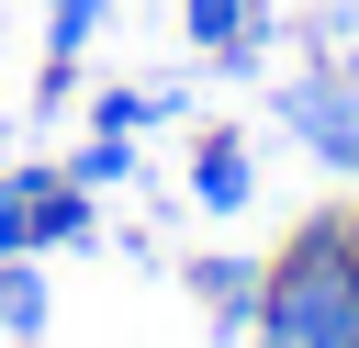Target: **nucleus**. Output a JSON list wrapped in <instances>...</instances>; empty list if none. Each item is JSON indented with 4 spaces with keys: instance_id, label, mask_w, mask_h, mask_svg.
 Here are the masks:
<instances>
[{
    "instance_id": "f257e3e1",
    "label": "nucleus",
    "mask_w": 359,
    "mask_h": 348,
    "mask_svg": "<svg viewBox=\"0 0 359 348\" xmlns=\"http://www.w3.org/2000/svg\"><path fill=\"white\" fill-rule=\"evenodd\" d=\"M258 348H359V247L348 213H303L280 236V258H258Z\"/></svg>"
},
{
    "instance_id": "f03ea898",
    "label": "nucleus",
    "mask_w": 359,
    "mask_h": 348,
    "mask_svg": "<svg viewBox=\"0 0 359 348\" xmlns=\"http://www.w3.org/2000/svg\"><path fill=\"white\" fill-rule=\"evenodd\" d=\"M280 123H292L337 180H359V79H348V67H303V79L280 90Z\"/></svg>"
},
{
    "instance_id": "7ed1b4c3",
    "label": "nucleus",
    "mask_w": 359,
    "mask_h": 348,
    "mask_svg": "<svg viewBox=\"0 0 359 348\" xmlns=\"http://www.w3.org/2000/svg\"><path fill=\"white\" fill-rule=\"evenodd\" d=\"M11 191H22V213H34V247H79V236H90V191H79L67 168H11Z\"/></svg>"
},
{
    "instance_id": "20e7f679",
    "label": "nucleus",
    "mask_w": 359,
    "mask_h": 348,
    "mask_svg": "<svg viewBox=\"0 0 359 348\" xmlns=\"http://www.w3.org/2000/svg\"><path fill=\"white\" fill-rule=\"evenodd\" d=\"M101 11H112V0H56V11H45V79H34V101H45V112L79 90V45L101 34Z\"/></svg>"
},
{
    "instance_id": "39448f33",
    "label": "nucleus",
    "mask_w": 359,
    "mask_h": 348,
    "mask_svg": "<svg viewBox=\"0 0 359 348\" xmlns=\"http://www.w3.org/2000/svg\"><path fill=\"white\" fill-rule=\"evenodd\" d=\"M180 34H191L202 56H258V34H269V0H180Z\"/></svg>"
},
{
    "instance_id": "423d86ee",
    "label": "nucleus",
    "mask_w": 359,
    "mask_h": 348,
    "mask_svg": "<svg viewBox=\"0 0 359 348\" xmlns=\"http://www.w3.org/2000/svg\"><path fill=\"white\" fill-rule=\"evenodd\" d=\"M247 191H258L247 135H202V157H191V202H202V213H247Z\"/></svg>"
},
{
    "instance_id": "0eeeda50",
    "label": "nucleus",
    "mask_w": 359,
    "mask_h": 348,
    "mask_svg": "<svg viewBox=\"0 0 359 348\" xmlns=\"http://www.w3.org/2000/svg\"><path fill=\"white\" fill-rule=\"evenodd\" d=\"M191 292H202V314H213L224 337H247V314H258V258H191Z\"/></svg>"
},
{
    "instance_id": "6e6552de",
    "label": "nucleus",
    "mask_w": 359,
    "mask_h": 348,
    "mask_svg": "<svg viewBox=\"0 0 359 348\" xmlns=\"http://www.w3.org/2000/svg\"><path fill=\"white\" fill-rule=\"evenodd\" d=\"M0 337H11V348H34V337H45V281H34V258H11V269H0Z\"/></svg>"
},
{
    "instance_id": "1a4fd4ad",
    "label": "nucleus",
    "mask_w": 359,
    "mask_h": 348,
    "mask_svg": "<svg viewBox=\"0 0 359 348\" xmlns=\"http://www.w3.org/2000/svg\"><path fill=\"white\" fill-rule=\"evenodd\" d=\"M157 112H180V90H101V112H90V135H146Z\"/></svg>"
},
{
    "instance_id": "9d476101",
    "label": "nucleus",
    "mask_w": 359,
    "mask_h": 348,
    "mask_svg": "<svg viewBox=\"0 0 359 348\" xmlns=\"http://www.w3.org/2000/svg\"><path fill=\"white\" fill-rule=\"evenodd\" d=\"M56 168H67L79 191H112V180H135V135H90V146H79V157H56Z\"/></svg>"
},
{
    "instance_id": "9b49d317",
    "label": "nucleus",
    "mask_w": 359,
    "mask_h": 348,
    "mask_svg": "<svg viewBox=\"0 0 359 348\" xmlns=\"http://www.w3.org/2000/svg\"><path fill=\"white\" fill-rule=\"evenodd\" d=\"M348 247H359V202H348Z\"/></svg>"
}]
</instances>
